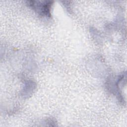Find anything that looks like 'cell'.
Masks as SVG:
<instances>
[{
  "label": "cell",
  "mask_w": 127,
  "mask_h": 127,
  "mask_svg": "<svg viewBox=\"0 0 127 127\" xmlns=\"http://www.w3.org/2000/svg\"><path fill=\"white\" fill-rule=\"evenodd\" d=\"M30 5L40 14L47 16L50 15L51 1H46L44 2L39 1H31Z\"/></svg>",
  "instance_id": "obj_1"
}]
</instances>
